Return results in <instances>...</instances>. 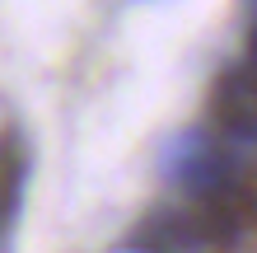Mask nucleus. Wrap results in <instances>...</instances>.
<instances>
[{"label":"nucleus","mask_w":257,"mask_h":253,"mask_svg":"<svg viewBox=\"0 0 257 253\" xmlns=\"http://www.w3.org/2000/svg\"><path fill=\"white\" fill-rule=\"evenodd\" d=\"M164 174L173 183H183L196 197H220V192H234L238 188V174H234V159L220 155V145L206 136V131H187V136L169 141L164 150Z\"/></svg>","instance_id":"obj_1"},{"label":"nucleus","mask_w":257,"mask_h":253,"mask_svg":"<svg viewBox=\"0 0 257 253\" xmlns=\"http://www.w3.org/2000/svg\"><path fill=\"white\" fill-rule=\"evenodd\" d=\"M24 183H28V145L19 127H0V244L10 239L14 220H19Z\"/></svg>","instance_id":"obj_2"}]
</instances>
